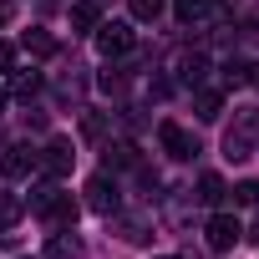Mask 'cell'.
<instances>
[{"mask_svg":"<svg viewBox=\"0 0 259 259\" xmlns=\"http://www.w3.org/2000/svg\"><path fill=\"white\" fill-rule=\"evenodd\" d=\"M11 92H16V97H21V102H31V97H36V92H41V71H21V76H16V87H11Z\"/></svg>","mask_w":259,"mask_h":259,"instance_id":"16","label":"cell"},{"mask_svg":"<svg viewBox=\"0 0 259 259\" xmlns=\"http://www.w3.org/2000/svg\"><path fill=\"white\" fill-rule=\"evenodd\" d=\"M102 21V0H76L71 6V31H97Z\"/></svg>","mask_w":259,"mask_h":259,"instance_id":"10","label":"cell"},{"mask_svg":"<svg viewBox=\"0 0 259 259\" xmlns=\"http://www.w3.org/2000/svg\"><path fill=\"white\" fill-rule=\"evenodd\" d=\"M46 259H87V249H81V239H76V234L56 229V234L46 239Z\"/></svg>","mask_w":259,"mask_h":259,"instance_id":"8","label":"cell"},{"mask_svg":"<svg viewBox=\"0 0 259 259\" xmlns=\"http://www.w3.org/2000/svg\"><path fill=\"white\" fill-rule=\"evenodd\" d=\"M127 6H133L138 21H158V16H163V0H127Z\"/></svg>","mask_w":259,"mask_h":259,"instance_id":"19","label":"cell"},{"mask_svg":"<svg viewBox=\"0 0 259 259\" xmlns=\"http://www.w3.org/2000/svg\"><path fill=\"white\" fill-rule=\"evenodd\" d=\"M224 81H229V87H244V81H249V66H244V61H229V66H224Z\"/></svg>","mask_w":259,"mask_h":259,"instance_id":"20","label":"cell"},{"mask_svg":"<svg viewBox=\"0 0 259 259\" xmlns=\"http://www.w3.org/2000/svg\"><path fill=\"white\" fill-rule=\"evenodd\" d=\"M198 198H203V203H219V198H224V178H219V173H203V178H198Z\"/></svg>","mask_w":259,"mask_h":259,"instance_id":"17","label":"cell"},{"mask_svg":"<svg viewBox=\"0 0 259 259\" xmlns=\"http://www.w3.org/2000/svg\"><path fill=\"white\" fill-rule=\"evenodd\" d=\"M239 234H244V229H239V219H234V213H213V219H208V249H219V254H224V249H234V244H239Z\"/></svg>","mask_w":259,"mask_h":259,"instance_id":"6","label":"cell"},{"mask_svg":"<svg viewBox=\"0 0 259 259\" xmlns=\"http://www.w3.org/2000/svg\"><path fill=\"white\" fill-rule=\"evenodd\" d=\"M234 203H259V183H254V178L239 183V188H234Z\"/></svg>","mask_w":259,"mask_h":259,"instance_id":"21","label":"cell"},{"mask_svg":"<svg viewBox=\"0 0 259 259\" xmlns=\"http://www.w3.org/2000/svg\"><path fill=\"white\" fill-rule=\"evenodd\" d=\"M219 112H224V97H219V92H198V117H203V122H213Z\"/></svg>","mask_w":259,"mask_h":259,"instance_id":"18","label":"cell"},{"mask_svg":"<svg viewBox=\"0 0 259 259\" xmlns=\"http://www.w3.org/2000/svg\"><path fill=\"white\" fill-rule=\"evenodd\" d=\"M21 46H26L31 56H56V36H51V31H41V26H31V31L21 36Z\"/></svg>","mask_w":259,"mask_h":259,"instance_id":"11","label":"cell"},{"mask_svg":"<svg viewBox=\"0 0 259 259\" xmlns=\"http://www.w3.org/2000/svg\"><path fill=\"white\" fill-rule=\"evenodd\" d=\"M163 259H173V254H163Z\"/></svg>","mask_w":259,"mask_h":259,"instance_id":"26","label":"cell"},{"mask_svg":"<svg viewBox=\"0 0 259 259\" xmlns=\"http://www.w3.org/2000/svg\"><path fill=\"white\" fill-rule=\"evenodd\" d=\"M71 163H76V153H71V143H46V153H41V173L46 178H66L71 173Z\"/></svg>","mask_w":259,"mask_h":259,"instance_id":"5","label":"cell"},{"mask_svg":"<svg viewBox=\"0 0 259 259\" xmlns=\"http://www.w3.org/2000/svg\"><path fill=\"white\" fill-rule=\"evenodd\" d=\"M36 168H41V153L31 143H11L6 158H0V173H6V178H31Z\"/></svg>","mask_w":259,"mask_h":259,"instance_id":"2","label":"cell"},{"mask_svg":"<svg viewBox=\"0 0 259 259\" xmlns=\"http://www.w3.org/2000/svg\"><path fill=\"white\" fill-rule=\"evenodd\" d=\"M249 239H254V244H259V219H254V229H249Z\"/></svg>","mask_w":259,"mask_h":259,"instance_id":"24","label":"cell"},{"mask_svg":"<svg viewBox=\"0 0 259 259\" xmlns=\"http://www.w3.org/2000/svg\"><path fill=\"white\" fill-rule=\"evenodd\" d=\"M107 127H112L107 112H87V117H81V138H87V143H102V138H107Z\"/></svg>","mask_w":259,"mask_h":259,"instance_id":"12","label":"cell"},{"mask_svg":"<svg viewBox=\"0 0 259 259\" xmlns=\"http://www.w3.org/2000/svg\"><path fill=\"white\" fill-rule=\"evenodd\" d=\"M11 66H16V46H11V41H0V71H11Z\"/></svg>","mask_w":259,"mask_h":259,"instance_id":"22","label":"cell"},{"mask_svg":"<svg viewBox=\"0 0 259 259\" xmlns=\"http://www.w3.org/2000/svg\"><path fill=\"white\" fill-rule=\"evenodd\" d=\"M249 87H259V61H254V66H249Z\"/></svg>","mask_w":259,"mask_h":259,"instance_id":"23","label":"cell"},{"mask_svg":"<svg viewBox=\"0 0 259 259\" xmlns=\"http://www.w3.org/2000/svg\"><path fill=\"white\" fill-rule=\"evenodd\" d=\"M0 112H6V92H0Z\"/></svg>","mask_w":259,"mask_h":259,"instance_id":"25","label":"cell"},{"mask_svg":"<svg viewBox=\"0 0 259 259\" xmlns=\"http://www.w3.org/2000/svg\"><path fill=\"white\" fill-rule=\"evenodd\" d=\"M26 213V203H21V193H6V188H0V229H11L16 219Z\"/></svg>","mask_w":259,"mask_h":259,"instance_id":"13","label":"cell"},{"mask_svg":"<svg viewBox=\"0 0 259 259\" xmlns=\"http://www.w3.org/2000/svg\"><path fill=\"white\" fill-rule=\"evenodd\" d=\"M158 143H163V148H168V158H178V163L198 153V143H193V138L183 133L178 122H163V127H158Z\"/></svg>","mask_w":259,"mask_h":259,"instance_id":"7","label":"cell"},{"mask_svg":"<svg viewBox=\"0 0 259 259\" xmlns=\"http://www.w3.org/2000/svg\"><path fill=\"white\" fill-rule=\"evenodd\" d=\"M173 11H178V21L188 26V21H203V16H208V0H173Z\"/></svg>","mask_w":259,"mask_h":259,"instance_id":"15","label":"cell"},{"mask_svg":"<svg viewBox=\"0 0 259 259\" xmlns=\"http://www.w3.org/2000/svg\"><path fill=\"white\" fill-rule=\"evenodd\" d=\"M31 213L46 219L51 229H71V219H76V198L61 193V188H36V193H31Z\"/></svg>","mask_w":259,"mask_h":259,"instance_id":"1","label":"cell"},{"mask_svg":"<svg viewBox=\"0 0 259 259\" xmlns=\"http://www.w3.org/2000/svg\"><path fill=\"white\" fill-rule=\"evenodd\" d=\"M203 76H208V56H203V51H193V56H178V81H183V87H198Z\"/></svg>","mask_w":259,"mask_h":259,"instance_id":"9","label":"cell"},{"mask_svg":"<svg viewBox=\"0 0 259 259\" xmlns=\"http://www.w3.org/2000/svg\"><path fill=\"white\" fill-rule=\"evenodd\" d=\"M97 51H102V56H122V51H133V31H127L122 21L97 26Z\"/></svg>","mask_w":259,"mask_h":259,"instance_id":"4","label":"cell"},{"mask_svg":"<svg viewBox=\"0 0 259 259\" xmlns=\"http://www.w3.org/2000/svg\"><path fill=\"white\" fill-rule=\"evenodd\" d=\"M117 203H122L117 183H112L107 173H97V178L87 183V208H92V213H107V219H112V213H117Z\"/></svg>","mask_w":259,"mask_h":259,"instance_id":"3","label":"cell"},{"mask_svg":"<svg viewBox=\"0 0 259 259\" xmlns=\"http://www.w3.org/2000/svg\"><path fill=\"white\" fill-rule=\"evenodd\" d=\"M107 168H138V148H133V143L107 148Z\"/></svg>","mask_w":259,"mask_h":259,"instance_id":"14","label":"cell"}]
</instances>
